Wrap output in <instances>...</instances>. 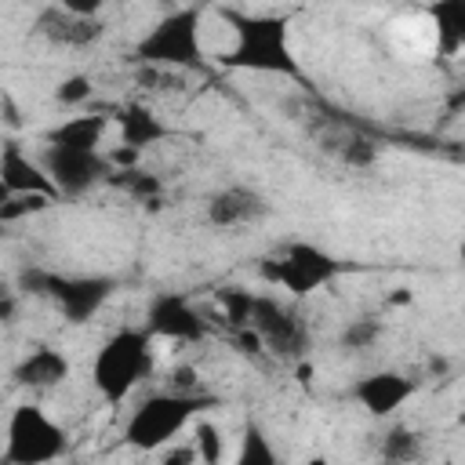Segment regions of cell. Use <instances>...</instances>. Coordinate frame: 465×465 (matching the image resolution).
I'll use <instances>...</instances> for the list:
<instances>
[{
    "instance_id": "obj_5",
    "label": "cell",
    "mask_w": 465,
    "mask_h": 465,
    "mask_svg": "<svg viewBox=\"0 0 465 465\" xmlns=\"http://www.w3.org/2000/svg\"><path fill=\"white\" fill-rule=\"evenodd\" d=\"M138 58L149 65H200L203 44H200V7H182L163 15L138 44Z\"/></svg>"
},
{
    "instance_id": "obj_8",
    "label": "cell",
    "mask_w": 465,
    "mask_h": 465,
    "mask_svg": "<svg viewBox=\"0 0 465 465\" xmlns=\"http://www.w3.org/2000/svg\"><path fill=\"white\" fill-rule=\"evenodd\" d=\"M262 272H265V280L280 283L291 294H309L338 276V262L312 243H291L280 258H269L262 265Z\"/></svg>"
},
{
    "instance_id": "obj_18",
    "label": "cell",
    "mask_w": 465,
    "mask_h": 465,
    "mask_svg": "<svg viewBox=\"0 0 465 465\" xmlns=\"http://www.w3.org/2000/svg\"><path fill=\"white\" fill-rule=\"evenodd\" d=\"M429 11L436 18V47L443 54H458L465 40V0H436Z\"/></svg>"
},
{
    "instance_id": "obj_22",
    "label": "cell",
    "mask_w": 465,
    "mask_h": 465,
    "mask_svg": "<svg viewBox=\"0 0 465 465\" xmlns=\"http://www.w3.org/2000/svg\"><path fill=\"white\" fill-rule=\"evenodd\" d=\"M218 305H222V312H225V320H229V323L247 327V320H251V305H254V294H247V291L232 287V291H222V294H218Z\"/></svg>"
},
{
    "instance_id": "obj_27",
    "label": "cell",
    "mask_w": 465,
    "mask_h": 465,
    "mask_svg": "<svg viewBox=\"0 0 465 465\" xmlns=\"http://www.w3.org/2000/svg\"><path fill=\"white\" fill-rule=\"evenodd\" d=\"M171 389H174V392H196V374H193V367H178V371L171 374Z\"/></svg>"
},
{
    "instance_id": "obj_6",
    "label": "cell",
    "mask_w": 465,
    "mask_h": 465,
    "mask_svg": "<svg viewBox=\"0 0 465 465\" xmlns=\"http://www.w3.org/2000/svg\"><path fill=\"white\" fill-rule=\"evenodd\" d=\"M22 287L33 294H47L69 323H84L102 309V302L113 291V280H105V276H58V272L29 269V272H22Z\"/></svg>"
},
{
    "instance_id": "obj_25",
    "label": "cell",
    "mask_w": 465,
    "mask_h": 465,
    "mask_svg": "<svg viewBox=\"0 0 465 465\" xmlns=\"http://www.w3.org/2000/svg\"><path fill=\"white\" fill-rule=\"evenodd\" d=\"M54 98H58L62 105H80V102L91 98V80H87V76H69V80L58 84Z\"/></svg>"
},
{
    "instance_id": "obj_26",
    "label": "cell",
    "mask_w": 465,
    "mask_h": 465,
    "mask_svg": "<svg viewBox=\"0 0 465 465\" xmlns=\"http://www.w3.org/2000/svg\"><path fill=\"white\" fill-rule=\"evenodd\" d=\"M113 182H120L131 196H138V200H145V196H156L160 193V182L156 178H149V174H142V171H124L120 178H113Z\"/></svg>"
},
{
    "instance_id": "obj_3",
    "label": "cell",
    "mask_w": 465,
    "mask_h": 465,
    "mask_svg": "<svg viewBox=\"0 0 465 465\" xmlns=\"http://www.w3.org/2000/svg\"><path fill=\"white\" fill-rule=\"evenodd\" d=\"M153 367V352H149V331H134V327H124L116 331L94 356V367H91V378L98 385V392L105 400H124Z\"/></svg>"
},
{
    "instance_id": "obj_19",
    "label": "cell",
    "mask_w": 465,
    "mask_h": 465,
    "mask_svg": "<svg viewBox=\"0 0 465 465\" xmlns=\"http://www.w3.org/2000/svg\"><path fill=\"white\" fill-rule=\"evenodd\" d=\"M105 134V120L102 116H73L65 124H58L54 131H47V145H69V149H98Z\"/></svg>"
},
{
    "instance_id": "obj_1",
    "label": "cell",
    "mask_w": 465,
    "mask_h": 465,
    "mask_svg": "<svg viewBox=\"0 0 465 465\" xmlns=\"http://www.w3.org/2000/svg\"><path fill=\"white\" fill-rule=\"evenodd\" d=\"M287 109L294 113L302 131L312 138V145L320 153H327L331 160H338L345 167H356V171H367V167L378 163V156H381L378 138L363 124L349 120L345 113H338V109H331L316 98H294Z\"/></svg>"
},
{
    "instance_id": "obj_20",
    "label": "cell",
    "mask_w": 465,
    "mask_h": 465,
    "mask_svg": "<svg viewBox=\"0 0 465 465\" xmlns=\"http://www.w3.org/2000/svg\"><path fill=\"white\" fill-rule=\"evenodd\" d=\"M378 454H381L385 461H414V458H421V436H418L414 429H407V425H392V429L381 436Z\"/></svg>"
},
{
    "instance_id": "obj_9",
    "label": "cell",
    "mask_w": 465,
    "mask_h": 465,
    "mask_svg": "<svg viewBox=\"0 0 465 465\" xmlns=\"http://www.w3.org/2000/svg\"><path fill=\"white\" fill-rule=\"evenodd\" d=\"M44 167L47 178L54 182L58 193H84L91 185H98L102 178H109L113 160H105L98 149H69V145H47L44 149Z\"/></svg>"
},
{
    "instance_id": "obj_7",
    "label": "cell",
    "mask_w": 465,
    "mask_h": 465,
    "mask_svg": "<svg viewBox=\"0 0 465 465\" xmlns=\"http://www.w3.org/2000/svg\"><path fill=\"white\" fill-rule=\"evenodd\" d=\"M65 429L51 421L40 407H15L7 421V450L4 458L15 465H44L65 454Z\"/></svg>"
},
{
    "instance_id": "obj_16",
    "label": "cell",
    "mask_w": 465,
    "mask_h": 465,
    "mask_svg": "<svg viewBox=\"0 0 465 465\" xmlns=\"http://www.w3.org/2000/svg\"><path fill=\"white\" fill-rule=\"evenodd\" d=\"M15 378L29 389H51V385H62L69 378V360L51 349V345H40L33 349L18 367H15Z\"/></svg>"
},
{
    "instance_id": "obj_2",
    "label": "cell",
    "mask_w": 465,
    "mask_h": 465,
    "mask_svg": "<svg viewBox=\"0 0 465 465\" xmlns=\"http://www.w3.org/2000/svg\"><path fill=\"white\" fill-rule=\"evenodd\" d=\"M225 22L232 25L236 44L225 51V65L232 69H254V73H276V76H298V62L291 54V29L280 15H243L225 11Z\"/></svg>"
},
{
    "instance_id": "obj_29",
    "label": "cell",
    "mask_w": 465,
    "mask_h": 465,
    "mask_svg": "<svg viewBox=\"0 0 465 465\" xmlns=\"http://www.w3.org/2000/svg\"><path fill=\"white\" fill-rule=\"evenodd\" d=\"M11 294H15V291H11V287H7L4 280H0V302H4V298H11Z\"/></svg>"
},
{
    "instance_id": "obj_4",
    "label": "cell",
    "mask_w": 465,
    "mask_h": 465,
    "mask_svg": "<svg viewBox=\"0 0 465 465\" xmlns=\"http://www.w3.org/2000/svg\"><path fill=\"white\" fill-rule=\"evenodd\" d=\"M200 407H203L200 392H174V389L171 392H156V396H149V400H142L134 407V414L127 418L124 436H127L131 447L156 450L167 440H174Z\"/></svg>"
},
{
    "instance_id": "obj_12",
    "label": "cell",
    "mask_w": 465,
    "mask_h": 465,
    "mask_svg": "<svg viewBox=\"0 0 465 465\" xmlns=\"http://www.w3.org/2000/svg\"><path fill=\"white\" fill-rule=\"evenodd\" d=\"M269 200L265 193L251 189V185H225L207 200V222L214 229H243L254 225L262 218H269Z\"/></svg>"
},
{
    "instance_id": "obj_21",
    "label": "cell",
    "mask_w": 465,
    "mask_h": 465,
    "mask_svg": "<svg viewBox=\"0 0 465 465\" xmlns=\"http://www.w3.org/2000/svg\"><path fill=\"white\" fill-rule=\"evenodd\" d=\"M272 461H276V450L269 447L262 429L247 425V436H243V447H240V465H272Z\"/></svg>"
},
{
    "instance_id": "obj_15",
    "label": "cell",
    "mask_w": 465,
    "mask_h": 465,
    "mask_svg": "<svg viewBox=\"0 0 465 465\" xmlns=\"http://www.w3.org/2000/svg\"><path fill=\"white\" fill-rule=\"evenodd\" d=\"M0 182L11 189V193H44V196H54V182L18 149V145H7L4 156H0Z\"/></svg>"
},
{
    "instance_id": "obj_30",
    "label": "cell",
    "mask_w": 465,
    "mask_h": 465,
    "mask_svg": "<svg viewBox=\"0 0 465 465\" xmlns=\"http://www.w3.org/2000/svg\"><path fill=\"white\" fill-rule=\"evenodd\" d=\"M0 229H4V218H0Z\"/></svg>"
},
{
    "instance_id": "obj_23",
    "label": "cell",
    "mask_w": 465,
    "mask_h": 465,
    "mask_svg": "<svg viewBox=\"0 0 465 465\" xmlns=\"http://www.w3.org/2000/svg\"><path fill=\"white\" fill-rule=\"evenodd\" d=\"M378 334H381V323L371 320V316H363V320H352V323L341 331V345L363 352V349H371V345L378 341Z\"/></svg>"
},
{
    "instance_id": "obj_28",
    "label": "cell",
    "mask_w": 465,
    "mask_h": 465,
    "mask_svg": "<svg viewBox=\"0 0 465 465\" xmlns=\"http://www.w3.org/2000/svg\"><path fill=\"white\" fill-rule=\"evenodd\" d=\"M105 0H58V7L73 11V15H98Z\"/></svg>"
},
{
    "instance_id": "obj_11",
    "label": "cell",
    "mask_w": 465,
    "mask_h": 465,
    "mask_svg": "<svg viewBox=\"0 0 465 465\" xmlns=\"http://www.w3.org/2000/svg\"><path fill=\"white\" fill-rule=\"evenodd\" d=\"M145 331L160 334V338H171V341H200L207 334V323L189 305V298H182V294H156L149 302V312H145Z\"/></svg>"
},
{
    "instance_id": "obj_24",
    "label": "cell",
    "mask_w": 465,
    "mask_h": 465,
    "mask_svg": "<svg viewBox=\"0 0 465 465\" xmlns=\"http://www.w3.org/2000/svg\"><path fill=\"white\" fill-rule=\"evenodd\" d=\"M196 454L203 461H218L222 458V436H218V429L211 421H200L196 425Z\"/></svg>"
},
{
    "instance_id": "obj_14",
    "label": "cell",
    "mask_w": 465,
    "mask_h": 465,
    "mask_svg": "<svg viewBox=\"0 0 465 465\" xmlns=\"http://www.w3.org/2000/svg\"><path fill=\"white\" fill-rule=\"evenodd\" d=\"M36 33L58 47H91L102 36V22L94 15H73L65 7H47L36 18Z\"/></svg>"
},
{
    "instance_id": "obj_10",
    "label": "cell",
    "mask_w": 465,
    "mask_h": 465,
    "mask_svg": "<svg viewBox=\"0 0 465 465\" xmlns=\"http://www.w3.org/2000/svg\"><path fill=\"white\" fill-rule=\"evenodd\" d=\"M247 327L258 334L262 345H269V349L280 352V356H298V352L309 345V331H305L302 316L291 312V309H287L283 302H276V298H258V294H254Z\"/></svg>"
},
{
    "instance_id": "obj_17",
    "label": "cell",
    "mask_w": 465,
    "mask_h": 465,
    "mask_svg": "<svg viewBox=\"0 0 465 465\" xmlns=\"http://www.w3.org/2000/svg\"><path fill=\"white\" fill-rule=\"evenodd\" d=\"M116 124H120L124 145H131V149H145V145H153V142H160V138L171 134L167 124H163L160 116H153L145 105H127V109L116 116Z\"/></svg>"
},
{
    "instance_id": "obj_13",
    "label": "cell",
    "mask_w": 465,
    "mask_h": 465,
    "mask_svg": "<svg viewBox=\"0 0 465 465\" xmlns=\"http://www.w3.org/2000/svg\"><path fill=\"white\" fill-rule=\"evenodd\" d=\"M352 396L356 403L374 414V418H389L392 411H400L411 396H414V381L407 374H396V371H381V374H367L352 385Z\"/></svg>"
}]
</instances>
